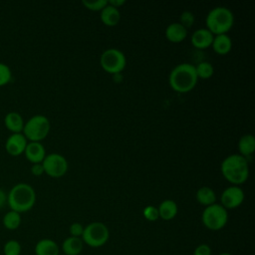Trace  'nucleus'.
<instances>
[{"label": "nucleus", "mask_w": 255, "mask_h": 255, "mask_svg": "<svg viewBox=\"0 0 255 255\" xmlns=\"http://www.w3.org/2000/svg\"><path fill=\"white\" fill-rule=\"evenodd\" d=\"M36 203V191L28 183L15 184L7 194V204L10 210L24 213L31 210Z\"/></svg>", "instance_id": "f257e3e1"}, {"label": "nucleus", "mask_w": 255, "mask_h": 255, "mask_svg": "<svg viewBox=\"0 0 255 255\" xmlns=\"http://www.w3.org/2000/svg\"><path fill=\"white\" fill-rule=\"evenodd\" d=\"M223 177L233 185L244 183L249 176L247 158L240 154H230L225 157L220 165Z\"/></svg>", "instance_id": "f03ea898"}, {"label": "nucleus", "mask_w": 255, "mask_h": 255, "mask_svg": "<svg viewBox=\"0 0 255 255\" xmlns=\"http://www.w3.org/2000/svg\"><path fill=\"white\" fill-rule=\"evenodd\" d=\"M195 67L189 63L175 66L169 75V85L177 93H187L193 90L197 83Z\"/></svg>", "instance_id": "7ed1b4c3"}, {"label": "nucleus", "mask_w": 255, "mask_h": 255, "mask_svg": "<svg viewBox=\"0 0 255 255\" xmlns=\"http://www.w3.org/2000/svg\"><path fill=\"white\" fill-rule=\"evenodd\" d=\"M205 23L206 29L213 35L226 34L234 24V15L230 9L217 6L208 12Z\"/></svg>", "instance_id": "20e7f679"}, {"label": "nucleus", "mask_w": 255, "mask_h": 255, "mask_svg": "<svg viewBox=\"0 0 255 255\" xmlns=\"http://www.w3.org/2000/svg\"><path fill=\"white\" fill-rule=\"evenodd\" d=\"M51 125L47 117L43 115H35L31 117L25 124L22 133L28 141L41 142L50 132Z\"/></svg>", "instance_id": "39448f33"}, {"label": "nucleus", "mask_w": 255, "mask_h": 255, "mask_svg": "<svg viewBox=\"0 0 255 255\" xmlns=\"http://www.w3.org/2000/svg\"><path fill=\"white\" fill-rule=\"evenodd\" d=\"M110 238V231L103 222H92L84 227V232L81 237L84 244L92 248L104 246Z\"/></svg>", "instance_id": "423d86ee"}, {"label": "nucleus", "mask_w": 255, "mask_h": 255, "mask_svg": "<svg viewBox=\"0 0 255 255\" xmlns=\"http://www.w3.org/2000/svg\"><path fill=\"white\" fill-rule=\"evenodd\" d=\"M203 225L212 231L222 229L228 221L227 210L218 203L206 206L201 215Z\"/></svg>", "instance_id": "0eeeda50"}, {"label": "nucleus", "mask_w": 255, "mask_h": 255, "mask_svg": "<svg viewBox=\"0 0 255 255\" xmlns=\"http://www.w3.org/2000/svg\"><path fill=\"white\" fill-rule=\"evenodd\" d=\"M100 65L107 73L115 75L123 72L127 65V59L122 51L110 48L102 53Z\"/></svg>", "instance_id": "6e6552de"}, {"label": "nucleus", "mask_w": 255, "mask_h": 255, "mask_svg": "<svg viewBox=\"0 0 255 255\" xmlns=\"http://www.w3.org/2000/svg\"><path fill=\"white\" fill-rule=\"evenodd\" d=\"M44 172L53 178L64 176L68 170V161L60 153H50L42 161Z\"/></svg>", "instance_id": "1a4fd4ad"}, {"label": "nucleus", "mask_w": 255, "mask_h": 255, "mask_svg": "<svg viewBox=\"0 0 255 255\" xmlns=\"http://www.w3.org/2000/svg\"><path fill=\"white\" fill-rule=\"evenodd\" d=\"M244 200V192L238 185H231L223 190L220 196L221 205L227 209L239 207Z\"/></svg>", "instance_id": "9d476101"}, {"label": "nucleus", "mask_w": 255, "mask_h": 255, "mask_svg": "<svg viewBox=\"0 0 255 255\" xmlns=\"http://www.w3.org/2000/svg\"><path fill=\"white\" fill-rule=\"evenodd\" d=\"M28 140L22 132L11 133L5 141V149L8 154L12 156H18L24 153Z\"/></svg>", "instance_id": "9b49d317"}, {"label": "nucleus", "mask_w": 255, "mask_h": 255, "mask_svg": "<svg viewBox=\"0 0 255 255\" xmlns=\"http://www.w3.org/2000/svg\"><path fill=\"white\" fill-rule=\"evenodd\" d=\"M24 154L31 163H42L46 156V150L41 142L28 141Z\"/></svg>", "instance_id": "f8f14e48"}, {"label": "nucleus", "mask_w": 255, "mask_h": 255, "mask_svg": "<svg viewBox=\"0 0 255 255\" xmlns=\"http://www.w3.org/2000/svg\"><path fill=\"white\" fill-rule=\"evenodd\" d=\"M214 35L206 28H201L193 32L191 35V44L200 50H204L211 46Z\"/></svg>", "instance_id": "ddd939ff"}, {"label": "nucleus", "mask_w": 255, "mask_h": 255, "mask_svg": "<svg viewBox=\"0 0 255 255\" xmlns=\"http://www.w3.org/2000/svg\"><path fill=\"white\" fill-rule=\"evenodd\" d=\"M165 38L171 43H180L187 36V29L179 22L169 24L165 29Z\"/></svg>", "instance_id": "4468645a"}, {"label": "nucleus", "mask_w": 255, "mask_h": 255, "mask_svg": "<svg viewBox=\"0 0 255 255\" xmlns=\"http://www.w3.org/2000/svg\"><path fill=\"white\" fill-rule=\"evenodd\" d=\"M35 255H60V248L56 241L50 238L39 240L34 248Z\"/></svg>", "instance_id": "2eb2a0df"}, {"label": "nucleus", "mask_w": 255, "mask_h": 255, "mask_svg": "<svg viewBox=\"0 0 255 255\" xmlns=\"http://www.w3.org/2000/svg\"><path fill=\"white\" fill-rule=\"evenodd\" d=\"M24 120L17 112H9L4 118V125L6 128L12 133H20L23 131Z\"/></svg>", "instance_id": "dca6fc26"}, {"label": "nucleus", "mask_w": 255, "mask_h": 255, "mask_svg": "<svg viewBox=\"0 0 255 255\" xmlns=\"http://www.w3.org/2000/svg\"><path fill=\"white\" fill-rule=\"evenodd\" d=\"M100 18L104 25L109 26V27H114V26L118 25L121 20V12L119 9L108 4L101 11Z\"/></svg>", "instance_id": "f3484780"}, {"label": "nucleus", "mask_w": 255, "mask_h": 255, "mask_svg": "<svg viewBox=\"0 0 255 255\" xmlns=\"http://www.w3.org/2000/svg\"><path fill=\"white\" fill-rule=\"evenodd\" d=\"M211 47L218 55H226L231 51L232 40L227 34L216 35L213 38Z\"/></svg>", "instance_id": "a211bd4d"}, {"label": "nucleus", "mask_w": 255, "mask_h": 255, "mask_svg": "<svg viewBox=\"0 0 255 255\" xmlns=\"http://www.w3.org/2000/svg\"><path fill=\"white\" fill-rule=\"evenodd\" d=\"M84 247V242L79 237L69 236L62 243L64 255H79Z\"/></svg>", "instance_id": "6ab92c4d"}, {"label": "nucleus", "mask_w": 255, "mask_h": 255, "mask_svg": "<svg viewBox=\"0 0 255 255\" xmlns=\"http://www.w3.org/2000/svg\"><path fill=\"white\" fill-rule=\"evenodd\" d=\"M159 217L163 220H171L173 219L178 211L177 204L172 199H165L160 202L157 207Z\"/></svg>", "instance_id": "aec40b11"}, {"label": "nucleus", "mask_w": 255, "mask_h": 255, "mask_svg": "<svg viewBox=\"0 0 255 255\" xmlns=\"http://www.w3.org/2000/svg\"><path fill=\"white\" fill-rule=\"evenodd\" d=\"M238 149L240 155L247 158L255 150V137L250 133L242 135L238 141Z\"/></svg>", "instance_id": "412c9836"}, {"label": "nucleus", "mask_w": 255, "mask_h": 255, "mask_svg": "<svg viewBox=\"0 0 255 255\" xmlns=\"http://www.w3.org/2000/svg\"><path fill=\"white\" fill-rule=\"evenodd\" d=\"M195 197H196L197 202L200 203L201 205H204L205 207L209 206L211 204H214L215 200H216V195H215L214 190L208 186L200 187L196 191Z\"/></svg>", "instance_id": "4be33fe9"}, {"label": "nucleus", "mask_w": 255, "mask_h": 255, "mask_svg": "<svg viewBox=\"0 0 255 255\" xmlns=\"http://www.w3.org/2000/svg\"><path fill=\"white\" fill-rule=\"evenodd\" d=\"M21 222H22L21 214L13 210H9L8 212H6L2 218V224L4 228L10 231L18 229L21 225Z\"/></svg>", "instance_id": "5701e85b"}, {"label": "nucleus", "mask_w": 255, "mask_h": 255, "mask_svg": "<svg viewBox=\"0 0 255 255\" xmlns=\"http://www.w3.org/2000/svg\"><path fill=\"white\" fill-rule=\"evenodd\" d=\"M194 67L197 78L200 79H209L214 73V68L209 62H200L197 66Z\"/></svg>", "instance_id": "b1692460"}, {"label": "nucleus", "mask_w": 255, "mask_h": 255, "mask_svg": "<svg viewBox=\"0 0 255 255\" xmlns=\"http://www.w3.org/2000/svg\"><path fill=\"white\" fill-rule=\"evenodd\" d=\"M22 246L16 239L7 240L3 245V255H20Z\"/></svg>", "instance_id": "393cba45"}, {"label": "nucleus", "mask_w": 255, "mask_h": 255, "mask_svg": "<svg viewBox=\"0 0 255 255\" xmlns=\"http://www.w3.org/2000/svg\"><path fill=\"white\" fill-rule=\"evenodd\" d=\"M12 79V72L8 65L0 62V87L6 86Z\"/></svg>", "instance_id": "a878e982"}, {"label": "nucleus", "mask_w": 255, "mask_h": 255, "mask_svg": "<svg viewBox=\"0 0 255 255\" xmlns=\"http://www.w3.org/2000/svg\"><path fill=\"white\" fill-rule=\"evenodd\" d=\"M82 4L89 10L91 11H102L107 5L108 1L107 0H96V1H87L83 0Z\"/></svg>", "instance_id": "bb28decb"}, {"label": "nucleus", "mask_w": 255, "mask_h": 255, "mask_svg": "<svg viewBox=\"0 0 255 255\" xmlns=\"http://www.w3.org/2000/svg\"><path fill=\"white\" fill-rule=\"evenodd\" d=\"M143 217L148 221H156L159 218L158 209L153 205H147L142 210Z\"/></svg>", "instance_id": "cd10ccee"}, {"label": "nucleus", "mask_w": 255, "mask_h": 255, "mask_svg": "<svg viewBox=\"0 0 255 255\" xmlns=\"http://www.w3.org/2000/svg\"><path fill=\"white\" fill-rule=\"evenodd\" d=\"M179 19H180V24L184 27V28H189V27H191L192 25H193V23H194V15H193V13L192 12H190V11H184V12H182L181 13V15H180V17H179Z\"/></svg>", "instance_id": "c85d7f7f"}, {"label": "nucleus", "mask_w": 255, "mask_h": 255, "mask_svg": "<svg viewBox=\"0 0 255 255\" xmlns=\"http://www.w3.org/2000/svg\"><path fill=\"white\" fill-rule=\"evenodd\" d=\"M69 232H70V236L81 238L84 232V226L79 222H74L70 225Z\"/></svg>", "instance_id": "c756f323"}, {"label": "nucleus", "mask_w": 255, "mask_h": 255, "mask_svg": "<svg viewBox=\"0 0 255 255\" xmlns=\"http://www.w3.org/2000/svg\"><path fill=\"white\" fill-rule=\"evenodd\" d=\"M193 255H211V248L207 244H199L195 247Z\"/></svg>", "instance_id": "7c9ffc66"}, {"label": "nucleus", "mask_w": 255, "mask_h": 255, "mask_svg": "<svg viewBox=\"0 0 255 255\" xmlns=\"http://www.w3.org/2000/svg\"><path fill=\"white\" fill-rule=\"evenodd\" d=\"M31 173L35 176H41L44 172V168H43V165L42 163H35L32 165L31 167Z\"/></svg>", "instance_id": "2f4dec72"}, {"label": "nucleus", "mask_w": 255, "mask_h": 255, "mask_svg": "<svg viewBox=\"0 0 255 255\" xmlns=\"http://www.w3.org/2000/svg\"><path fill=\"white\" fill-rule=\"evenodd\" d=\"M108 4L117 8V9H119L120 7H122L123 5L126 4V1L125 0H109Z\"/></svg>", "instance_id": "473e14b6"}, {"label": "nucleus", "mask_w": 255, "mask_h": 255, "mask_svg": "<svg viewBox=\"0 0 255 255\" xmlns=\"http://www.w3.org/2000/svg\"><path fill=\"white\" fill-rule=\"evenodd\" d=\"M5 203H7V194L4 192L3 189L0 188V209L4 206Z\"/></svg>", "instance_id": "72a5a7b5"}, {"label": "nucleus", "mask_w": 255, "mask_h": 255, "mask_svg": "<svg viewBox=\"0 0 255 255\" xmlns=\"http://www.w3.org/2000/svg\"><path fill=\"white\" fill-rule=\"evenodd\" d=\"M219 255H232L231 253H228V252H222V253H220Z\"/></svg>", "instance_id": "f704fd0d"}, {"label": "nucleus", "mask_w": 255, "mask_h": 255, "mask_svg": "<svg viewBox=\"0 0 255 255\" xmlns=\"http://www.w3.org/2000/svg\"><path fill=\"white\" fill-rule=\"evenodd\" d=\"M63 255H64V254H63Z\"/></svg>", "instance_id": "c9c22d12"}]
</instances>
